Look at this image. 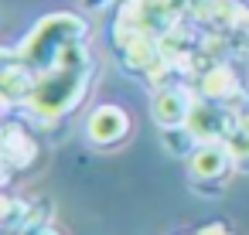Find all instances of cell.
I'll list each match as a JSON object with an SVG mask.
<instances>
[{"mask_svg":"<svg viewBox=\"0 0 249 235\" xmlns=\"http://www.w3.org/2000/svg\"><path fill=\"white\" fill-rule=\"evenodd\" d=\"M232 167H235V160H232L225 140L198 143V150L188 157V174L195 184H222L232 174Z\"/></svg>","mask_w":249,"mask_h":235,"instance_id":"cell-1","label":"cell"},{"mask_svg":"<svg viewBox=\"0 0 249 235\" xmlns=\"http://www.w3.org/2000/svg\"><path fill=\"white\" fill-rule=\"evenodd\" d=\"M86 136H89L92 147H103V150L123 143L130 136V116H126V109L113 106V102L96 106L89 113V119H86Z\"/></svg>","mask_w":249,"mask_h":235,"instance_id":"cell-2","label":"cell"},{"mask_svg":"<svg viewBox=\"0 0 249 235\" xmlns=\"http://www.w3.org/2000/svg\"><path fill=\"white\" fill-rule=\"evenodd\" d=\"M242 123H235L218 102H195L191 106V116H188V130L198 136V143H208V140H229Z\"/></svg>","mask_w":249,"mask_h":235,"instance_id":"cell-3","label":"cell"},{"mask_svg":"<svg viewBox=\"0 0 249 235\" xmlns=\"http://www.w3.org/2000/svg\"><path fill=\"white\" fill-rule=\"evenodd\" d=\"M191 106L195 102L184 89H157L154 102H150V113H154V123L160 130H178V126H188Z\"/></svg>","mask_w":249,"mask_h":235,"instance_id":"cell-4","label":"cell"},{"mask_svg":"<svg viewBox=\"0 0 249 235\" xmlns=\"http://www.w3.org/2000/svg\"><path fill=\"white\" fill-rule=\"evenodd\" d=\"M35 153H38V147L28 136V130H21V126L11 123L4 130V164L7 167H28L35 160Z\"/></svg>","mask_w":249,"mask_h":235,"instance_id":"cell-5","label":"cell"},{"mask_svg":"<svg viewBox=\"0 0 249 235\" xmlns=\"http://www.w3.org/2000/svg\"><path fill=\"white\" fill-rule=\"evenodd\" d=\"M31 75H28V65H7L4 72V96L7 102H18V99H31Z\"/></svg>","mask_w":249,"mask_h":235,"instance_id":"cell-6","label":"cell"},{"mask_svg":"<svg viewBox=\"0 0 249 235\" xmlns=\"http://www.w3.org/2000/svg\"><path fill=\"white\" fill-rule=\"evenodd\" d=\"M201 89H205V96H208L212 102H215V99L222 102V99L235 96V75H232L225 65H218V68H212V72L205 75V85H201Z\"/></svg>","mask_w":249,"mask_h":235,"instance_id":"cell-7","label":"cell"},{"mask_svg":"<svg viewBox=\"0 0 249 235\" xmlns=\"http://www.w3.org/2000/svg\"><path fill=\"white\" fill-rule=\"evenodd\" d=\"M225 143H229V153H232L235 167H246L249 170V126H239Z\"/></svg>","mask_w":249,"mask_h":235,"instance_id":"cell-8","label":"cell"},{"mask_svg":"<svg viewBox=\"0 0 249 235\" xmlns=\"http://www.w3.org/2000/svg\"><path fill=\"white\" fill-rule=\"evenodd\" d=\"M198 235H235V232H232L225 221H208V225H205Z\"/></svg>","mask_w":249,"mask_h":235,"instance_id":"cell-9","label":"cell"},{"mask_svg":"<svg viewBox=\"0 0 249 235\" xmlns=\"http://www.w3.org/2000/svg\"><path fill=\"white\" fill-rule=\"evenodd\" d=\"M24 235H58V232H55V228L48 225V228H35V232H24Z\"/></svg>","mask_w":249,"mask_h":235,"instance_id":"cell-10","label":"cell"},{"mask_svg":"<svg viewBox=\"0 0 249 235\" xmlns=\"http://www.w3.org/2000/svg\"><path fill=\"white\" fill-rule=\"evenodd\" d=\"M242 126H249V109H246V116H242Z\"/></svg>","mask_w":249,"mask_h":235,"instance_id":"cell-11","label":"cell"}]
</instances>
